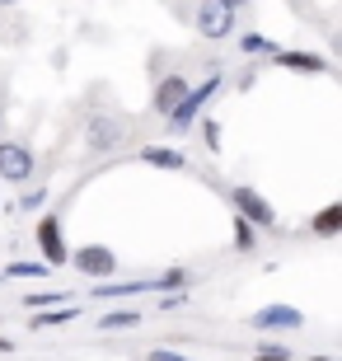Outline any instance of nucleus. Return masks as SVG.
<instances>
[{"mask_svg":"<svg viewBox=\"0 0 342 361\" xmlns=\"http://www.w3.org/2000/svg\"><path fill=\"white\" fill-rule=\"evenodd\" d=\"M145 361H193V357H183V352H173V348H150Z\"/></svg>","mask_w":342,"mask_h":361,"instance_id":"nucleus-22","label":"nucleus"},{"mask_svg":"<svg viewBox=\"0 0 342 361\" xmlns=\"http://www.w3.org/2000/svg\"><path fill=\"white\" fill-rule=\"evenodd\" d=\"M230 207H235V212L244 216L253 230H272V226H276L272 202H267L258 188H249V183H235V188H230Z\"/></svg>","mask_w":342,"mask_h":361,"instance_id":"nucleus-2","label":"nucleus"},{"mask_svg":"<svg viewBox=\"0 0 342 361\" xmlns=\"http://www.w3.org/2000/svg\"><path fill=\"white\" fill-rule=\"evenodd\" d=\"M207 146H211V150L221 146V127H216V122H207Z\"/></svg>","mask_w":342,"mask_h":361,"instance_id":"nucleus-23","label":"nucleus"},{"mask_svg":"<svg viewBox=\"0 0 342 361\" xmlns=\"http://www.w3.org/2000/svg\"><path fill=\"white\" fill-rule=\"evenodd\" d=\"M197 33L211 42H221L235 33V10H225L221 0H202L197 5Z\"/></svg>","mask_w":342,"mask_h":361,"instance_id":"nucleus-6","label":"nucleus"},{"mask_svg":"<svg viewBox=\"0 0 342 361\" xmlns=\"http://www.w3.org/2000/svg\"><path fill=\"white\" fill-rule=\"evenodd\" d=\"M66 263H75V272H85L90 281H108V277H118V254H113L108 244H80V249L66 258Z\"/></svg>","mask_w":342,"mask_h":361,"instance_id":"nucleus-3","label":"nucleus"},{"mask_svg":"<svg viewBox=\"0 0 342 361\" xmlns=\"http://www.w3.org/2000/svg\"><path fill=\"white\" fill-rule=\"evenodd\" d=\"M33 244H38V254H42V263H47V268H61V263L71 258L66 235H61V221H56L52 212L38 216V226H33Z\"/></svg>","mask_w":342,"mask_h":361,"instance_id":"nucleus-4","label":"nucleus"},{"mask_svg":"<svg viewBox=\"0 0 342 361\" xmlns=\"http://www.w3.org/2000/svg\"><path fill=\"white\" fill-rule=\"evenodd\" d=\"M221 75H207V80L202 85H193V90L183 94V104L178 108H169V113H164V118H169V132L173 136H183V132H193V122L202 118V108L211 104V99H216V94H221Z\"/></svg>","mask_w":342,"mask_h":361,"instance_id":"nucleus-1","label":"nucleus"},{"mask_svg":"<svg viewBox=\"0 0 342 361\" xmlns=\"http://www.w3.org/2000/svg\"><path fill=\"white\" fill-rule=\"evenodd\" d=\"M249 324L263 329V334H286V329H300L305 324V310H295V305H263V310L249 314Z\"/></svg>","mask_w":342,"mask_h":361,"instance_id":"nucleus-7","label":"nucleus"},{"mask_svg":"<svg viewBox=\"0 0 342 361\" xmlns=\"http://www.w3.org/2000/svg\"><path fill=\"white\" fill-rule=\"evenodd\" d=\"M221 5H225V10H235V14H239L244 5H249V0H221Z\"/></svg>","mask_w":342,"mask_h":361,"instance_id":"nucleus-24","label":"nucleus"},{"mask_svg":"<svg viewBox=\"0 0 342 361\" xmlns=\"http://www.w3.org/2000/svg\"><path fill=\"white\" fill-rule=\"evenodd\" d=\"M71 319H80V310H42V314H33L28 319V329H56V324H71Z\"/></svg>","mask_w":342,"mask_h":361,"instance_id":"nucleus-14","label":"nucleus"},{"mask_svg":"<svg viewBox=\"0 0 342 361\" xmlns=\"http://www.w3.org/2000/svg\"><path fill=\"white\" fill-rule=\"evenodd\" d=\"M141 164H150V169H188V155L183 150H173V146H141V155H136Z\"/></svg>","mask_w":342,"mask_h":361,"instance_id":"nucleus-10","label":"nucleus"},{"mask_svg":"<svg viewBox=\"0 0 342 361\" xmlns=\"http://www.w3.org/2000/svg\"><path fill=\"white\" fill-rule=\"evenodd\" d=\"M253 244H258V230H253L249 221H244V216L235 212V249H239V254H249Z\"/></svg>","mask_w":342,"mask_h":361,"instance_id":"nucleus-17","label":"nucleus"},{"mask_svg":"<svg viewBox=\"0 0 342 361\" xmlns=\"http://www.w3.org/2000/svg\"><path fill=\"white\" fill-rule=\"evenodd\" d=\"M342 230V202H329L324 212H314V221H310V235H319V240H333Z\"/></svg>","mask_w":342,"mask_h":361,"instance_id":"nucleus-12","label":"nucleus"},{"mask_svg":"<svg viewBox=\"0 0 342 361\" xmlns=\"http://www.w3.org/2000/svg\"><path fill=\"white\" fill-rule=\"evenodd\" d=\"M136 324H141V310H108L104 319H99V329L113 334V329H136Z\"/></svg>","mask_w":342,"mask_h":361,"instance_id":"nucleus-13","label":"nucleus"},{"mask_svg":"<svg viewBox=\"0 0 342 361\" xmlns=\"http://www.w3.org/2000/svg\"><path fill=\"white\" fill-rule=\"evenodd\" d=\"M42 202H47V188H33V192L19 197V207H24V212H42Z\"/></svg>","mask_w":342,"mask_h":361,"instance_id":"nucleus-21","label":"nucleus"},{"mask_svg":"<svg viewBox=\"0 0 342 361\" xmlns=\"http://www.w3.org/2000/svg\"><path fill=\"white\" fill-rule=\"evenodd\" d=\"M188 90H193V80H183V75H164V80L155 85V113L164 118L169 108H178V104H183V94H188Z\"/></svg>","mask_w":342,"mask_h":361,"instance_id":"nucleus-9","label":"nucleus"},{"mask_svg":"<svg viewBox=\"0 0 342 361\" xmlns=\"http://www.w3.org/2000/svg\"><path fill=\"white\" fill-rule=\"evenodd\" d=\"M0 5H19V0H0Z\"/></svg>","mask_w":342,"mask_h":361,"instance_id":"nucleus-26","label":"nucleus"},{"mask_svg":"<svg viewBox=\"0 0 342 361\" xmlns=\"http://www.w3.org/2000/svg\"><path fill=\"white\" fill-rule=\"evenodd\" d=\"M310 361H333V357H310Z\"/></svg>","mask_w":342,"mask_h":361,"instance_id":"nucleus-25","label":"nucleus"},{"mask_svg":"<svg viewBox=\"0 0 342 361\" xmlns=\"http://www.w3.org/2000/svg\"><path fill=\"white\" fill-rule=\"evenodd\" d=\"M122 136H127V127H122L118 118H90L85 122V146L94 150V155H108V150L122 146Z\"/></svg>","mask_w":342,"mask_h":361,"instance_id":"nucleus-8","label":"nucleus"},{"mask_svg":"<svg viewBox=\"0 0 342 361\" xmlns=\"http://www.w3.org/2000/svg\"><path fill=\"white\" fill-rule=\"evenodd\" d=\"M33 169H38L33 150H28L24 141H5V136H0V183H28Z\"/></svg>","mask_w":342,"mask_h":361,"instance_id":"nucleus-5","label":"nucleus"},{"mask_svg":"<svg viewBox=\"0 0 342 361\" xmlns=\"http://www.w3.org/2000/svg\"><path fill=\"white\" fill-rule=\"evenodd\" d=\"M272 56H276V66L300 71V75H319V71H329V61H324L319 52H281V47H276Z\"/></svg>","mask_w":342,"mask_h":361,"instance_id":"nucleus-11","label":"nucleus"},{"mask_svg":"<svg viewBox=\"0 0 342 361\" xmlns=\"http://www.w3.org/2000/svg\"><path fill=\"white\" fill-rule=\"evenodd\" d=\"M188 300H193V291H188V286H178V291H159L155 295V310H183Z\"/></svg>","mask_w":342,"mask_h":361,"instance_id":"nucleus-18","label":"nucleus"},{"mask_svg":"<svg viewBox=\"0 0 342 361\" xmlns=\"http://www.w3.org/2000/svg\"><path fill=\"white\" fill-rule=\"evenodd\" d=\"M253 361H291V352L281 343H263V348L253 352Z\"/></svg>","mask_w":342,"mask_h":361,"instance_id":"nucleus-20","label":"nucleus"},{"mask_svg":"<svg viewBox=\"0 0 342 361\" xmlns=\"http://www.w3.org/2000/svg\"><path fill=\"white\" fill-rule=\"evenodd\" d=\"M239 52H244V56H272L276 42L263 38V33H244V38H239Z\"/></svg>","mask_w":342,"mask_h":361,"instance_id":"nucleus-15","label":"nucleus"},{"mask_svg":"<svg viewBox=\"0 0 342 361\" xmlns=\"http://www.w3.org/2000/svg\"><path fill=\"white\" fill-rule=\"evenodd\" d=\"M47 272H52V268H47L42 258H38V263H24V258H19V263H5L0 277H47Z\"/></svg>","mask_w":342,"mask_h":361,"instance_id":"nucleus-16","label":"nucleus"},{"mask_svg":"<svg viewBox=\"0 0 342 361\" xmlns=\"http://www.w3.org/2000/svg\"><path fill=\"white\" fill-rule=\"evenodd\" d=\"M24 305H28V310H42V305H71V291H38V295H28Z\"/></svg>","mask_w":342,"mask_h":361,"instance_id":"nucleus-19","label":"nucleus"}]
</instances>
